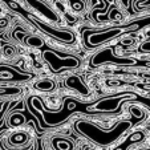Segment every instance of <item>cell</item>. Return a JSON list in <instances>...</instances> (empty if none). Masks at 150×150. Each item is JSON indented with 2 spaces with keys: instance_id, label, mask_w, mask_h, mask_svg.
<instances>
[{
  "instance_id": "obj_1",
  "label": "cell",
  "mask_w": 150,
  "mask_h": 150,
  "mask_svg": "<svg viewBox=\"0 0 150 150\" xmlns=\"http://www.w3.org/2000/svg\"><path fill=\"white\" fill-rule=\"evenodd\" d=\"M67 85H68V86H71V88L77 89V91H79L80 93H82V94H86V93H88V89H86L84 85L81 84V81H80V79L77 76L69 77V79L67 80Z\"/></svg>"
},
{
  "instance_id": "obj_2",
  "label": "cell",
  "mask_w": 150,
  "mask_h": 150,
  "mask_svg": "<svg viewBox=\"0 0 150 150\" xmlns=\"http://www.w3.org/2000/svg\"><path fill=\"white\" fill-rule=\"evenodd\" d=\"M28 139V136L27 134H23V133H19V134H15L9 138V142L13 144V146H20V145H23L24 142Z\"/></svg>"
},
{
  "instance_id": "obj_3",
  "label": "cell",
  "mask_w": 150,
  "mask_h": 150,
  "mask_svg": "<svg viewBox=\"0 0 150 150\" xmlns=\"http://www.w3.org/2000/svg\"><path fill=\"white\" fill-rule=\"evenodd\" d=\"M53 86L54 82L51 80H42V81H39L36 84V88L41 89V91H51V89H53Z\"/></svg>"
},
{
  "instance_id": "obj_4",
  "label": "cell",
  "mask_w": 150,
  "mask_h": 150,
  "mask_svg": "<svg viewBox=\"0 0 150 150\" xmlns=\"http://www.w3.org/2000/svg\"><path fill=\"white\" fill-rule=\"evenodd\" d=\"M27 79V77H21L17 73H15L13 71H7V73L0 74V80H23Z\"/></svg>"
},
{
  "instance_id": "obj_5",
  "label": "cell",
  "mask_w": 150,
  "mask_h": 150,
  "mask_svg": "<svg viewBox=\"0 0 150 150\" xmlns=\"http://www.w3.org/2000/svg\"><path fill=\"white\" fill-rule=\"evenodd\" d=\"M39 25L41 27L42 29H45V31H48V32H51V35H56L59 39H61V40H67V39H71V36H69L68 33H61V32H56V31H52L51 28H48L47 25H44V24H41V23H39Z\"/></svg>"
},
{
  "instance_id": "obj_6",
  "label": "cell",
  "mask_w": 150,
  "mask_h": 150,
  "mask_svg": "<svg viewBox=\"0 0 150 150\" xmlns=\"http://www.w3.org/2000/svg\"><path fill=\"white\" fill-rule=\"evenodd\" d=\"M27 44H29V45L32 47H41L42 45V41L39 39V37H28V40H27Z\"/></svg>"
},
{
  "instance_id": "obj_7",
  "label": "cell",
  "mask_w": 150,
  "mask_h": 150,
  "mask_svg": "<svg viewBox=\"0 0 150 150\" xmlns=\"http://www.w3.org/2000/svg\"><path fill=\"white\" fill-rule=\"evenodd\" d=\"M0 25L4 28V27L7 25V19H1V20H0Z\"/></svg>"
}]
</instances>
